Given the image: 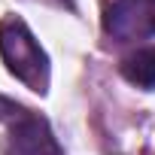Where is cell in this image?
I'll return each mask as SVG.
<instances>
[{"instance_id":"cell-4","label":"cell","mask_w":155,"mask_h":155,"mask_svg":"<svg viewBox=\"0 0 155 155\" xmlns=\"http://www.w3.org/2000/svg\"><path fill=\"white\" fill-rule=\"evenodd\" d=\"M122 76L137 88H152L155 85V46H146L128 55L122 61Z\"/></svg>"},{"instance_id":"cell-2","label":"cell","mask_w":155,"mask_h":155,"mask_svg":"<svg viewBox=\"0 0 155 155\" xmlns=\"http://www.w3.org/2000/svg\"><path fill=\"white\" fill-rule=\"evenodd\" d=\"M104 31L119 43L155 37V0H116L104 12Z\"/></svg>"},{"instance_id":"cell-1","label":"cell","mask_w":155,"mask_h":155,"mask_svg":"<svg viewBox=\"0 0 155 155\" xmlns=\"http://www.w3.org/2000/svg\"><path fill=\"white\" fill-rule=\"evenodd\" d=\"M0 55H3V64L15 79H21L31 91L46 94V88H49V58L21 18H3L0 21Z\"/></svg>"},{"instance_id":"cell-5","label":"cell","mask_w":155,"mask_h":155,"mask_svg":"<svg viewBox=\"0 0 155 155\" xmlns=\"http://www.w3.org/2000/svg\"><path fill=\"white\" fill-rule=\"evenodd\" d=\"M25 116H28V110L21 104H15V101H9V97L0 94V119H3V122H18Z\"/></svg>"},{"instance_id":"cell-6","label":"cell","mask_w":155,"mask_h":155,"mask_svg":"<svg viewBox=\"0 0 155 155\" xmlns=\"http://www.w3.org/2000/svg\"><path fill=\"white\" fill-rule=\"evenodd\" d=\"M55 3H61V6H67V9H73V0H55Z\"/></svg>"},{"instance_id":"cell-3","label":"cell","mask_w":155,"mask_h":155,"mask_svg":"<svg viewBox=\"0 0 155 155\" xmlns=\"http://www.w3.org/2000/svg\"><path fill=\"white\" fill-rule=\"evenodd\" d=\"M3 155H64L49 122L40 116H25L12 122L9 137L3 143Z\"/></svg>"}]
</instances>
